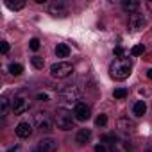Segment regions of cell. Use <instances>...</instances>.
I'll list each match as a JSON object with an SVG mask.
<instances>
[{"label": "cell", "instance_id": "6da1fadb", "mask_svg": "<svg viewBox=\"0 0 152 152\" xmlns=\"http://www.w3.org/2000/svg\"><path fill=\"white\" fill-rule=\"evenodd\" d=\"M132 70V61L129 57H116L109 64V73L115 81H125Z\"/></svg>", "mask_w": 152, "mask_h": 152}, {"label": "cell", "instance_id": "7a4b0ae2", "mask_svg": "<svg viewBox=\"0 0 152 152\" xmlns=\"http://www.w3.org/2000/svg\"><path fill=\"white\" fill-rule=\"evenodd\" d=\"M73 118H75V116H73L70 111H66V109H57L54 122H56L57 129H61V131H70V129H73Z\"/></svg>", "mask_w": 152, "mask_h": 152}, {"label": "cell", "instance_id": "3957f363", "mask_svg": "<svg viewBox=\"0 0 152 152\" xmlns=\"http://www.w3.org/2000/svg\"><path fill=\"white\" fill-rule=\"evenodd\" d=\"M72 72H73V66L70 63H64V61L56 63V64L50 66V73H52V77H56V79H66Z\"/></svg>", "mask_w": 152, "mask_h": 152}, {"label": "cell", "instance_id": "277c9868", "mask_svg": "<svg viewBox=\"0 0 152 152\" xmlns=\"http://www.w3.org/2000/svg\"><path fill=\"white\" fill-rule=\"evenodd\" d=\"M34 124H36L38 129L48 132V131H52V124H54V120H52V116H50L48 113H45V111H38V113L34 115Z\"/></svg>", "mask_w": 152, "mask_h": 152}, {"label": "cell", "instance_id": "5b68a950", "mask_svg": "<svg viewBox=\"0 0 152 152\" xmlns=\"http://www.w3.org/2000/svg\"><path fill=\"white\" fill-rule=\"evenodd\" d=\"M13 113L15 115H23L25 111H29L31 109V100L27 99V97H23V95H20V97H15V100H13Z\"/></svg>", "mask_w": 152, "mask_h": 152}, {"label": "cell", "instance_id": "8992f818", "mask_svg": "<svg viewBox=\"0 0 152 152\" xmlns=\"http://www.w3.org/2000/svg\"><path fill=\"white\" fill-rule=\"evenodd\" d=\"M73 116H75V120H79V122H86L91 116V109L84 102H79V104H75V107H73Z\"/></svg>", "mask_w": 152, "mask_h": 152}, {"label": "cell", "instance_id": "52a82bcc", "mask_svg": "<svg viewBox=\"0 0 152 152\" xmlns=\"http://www.w3.org/2000/svg\"><path fill=\"white\" fill-rule=\"evenodd\" d=\"M61 99L64 100V102H75V104H79L77 100L81 99V93H79V90L75 88V86H66L64 90H61Z\"/></svg>", "mask_w": 152, "mask_h": 152}, {"label": "cell", "instance_id": "ba28073f", "mask_svg": "<svg viewBox=\"0 0 152 152\" xmlns=\"http://www.w3.org/2000/svg\"><path fill=\"white\" fill-rule=\"evenodd\" d=\"M145 25H147V20L143 15H138V13L131 15V18H129V29L131 31H141Z\"/></svg>", "mask_w": 152, "mask_h": 152}, {"label": "cell", "instance_id": "9c48e42d", "mask_svg": "<svg viewBox=\"0 0 152 152\" xmlns=\"http://www.w3.org/2000/svg\"><path fill=\"white\" fill-rule=\"evenodd\" d=\"M48 13H50L52 16L64 18V16L68 15V7H66L63 2H54V4H50V7H48Z\"/></svg>", "mask_w": 152, "mask_h": 152}, {"label": "cell", "instance_id": "30bf717a", "mask_svg": "<svg viewBox=\"0 0 152 152\" xmlns=\"http://www.w3.org/2000/svg\"><path fill=\"white\" fill-rule=\"evenodd\" d=\"M118 129H120L122 134H132L134 129H136V125H134V122H131L129 118H120V120H118Z\"/></svg>", "mask_w": 152, "mask_h": 152}, {"label": "cell", "instance_id": "8fae6325", "mask_svg": "<svg viewBox=\"0 0 152 152\" xmlns=\"http://www.w3.org/2000/svg\"><path fill=\"white\" fill-rule=\"evenodd\" d=\"M16 134H18V138H29V136L32 134V125H31L29 122H22V124H18V127H16Z\"/></svg>", "mask_w": 152, "mask_h": 152}, {"label": "cell", "instance_id": "7c38bea8", "mask_svg": "<svg viewBox=\"0 0 152 152\" xmlns=\"http://www.w3.org/2000/svg\"><path fill=\"white\" fill-rule=\"evenodd\" d=\"M39 148L45 150V152H56L57 150V143L52 140V138H43L39 141Z\"/></svg>", "mask_w": 152, "mask_h": 152}, {"label": "cell", "instance_id": "4fadbf2b", "mask_svg": "<svg viewBox=\"0 0 152 152\" xmlns=\"http://www.w3.org/2000/svg\"><path fill=\"white\" fill-rule=\"evenodd\" d=\"M90 140H91V131L90 129H81L77 132V136H75V141H77L79 145H86Z\"/></svg>", "mask_w": 152, "mask_h": 152}, {"label": "cell", "instance_id": "5bb4252c", "mask_svg": "<svg viewBox=\"0 0 152 152\" xmlns=\"http://www.w3.org/2000/svg\"><path fill=\"white\" fill-rule=\"evenodd\" d=\"M56 56H57V57H68V56H70V47H68L66 43H59V45L56 47Z\"/></svg>", "mask_w": 152, "mask_h": 152}, {"label": "cell", "instance_id": "9a60e30c", "mask_svg": "<svg viewBox=\"0 0 152 152\" xmlns=\"http://www.w3.org/2000/svg\"><path fill=\"white\" fill-rule=\"evenodd\" d=\"M132 113H134L136 116H143V115L147 113V104H145L143 100L136 102V104H134V107H132Z\"/></svg>", "mask_w": 152, "mask_h": 152}, {"label": "cell", "instance_id": "2e32d148", "mask_svg": "<svg viewBox=\"0 0 152 152\" xmlns=\"http://www.w3.org/2000/svg\"><path fill=\"white\" fill-rule=\"evenodd\" d=\"M122 7L125 9V11H129V13H136V9L140 7V2H134V0H131V2H127V0H125V2H122Z\"/></svg>", "mask_w": 152, "mask_h": 152}, {"label": "cell", "instance_id": "e0dca14e", "mask_svg": "<svg viewBox=\"0 0 152 152\" xmlns=\"http://www.w3.org/2000/svg\"><path fill=\"white\" fill-rule=\"evenodd\" d=\"M6 6H7L9 9H13V11H18V9H22V7L25 6V2H23V0H18V2H11V0H6Z\"/></svg>", "mask_w": 152, "mask_h": 152}, {"label": "cell", "instance_id": "ac0fdd59", "mask_svg": "<svg viewBox=\"0 0 152 152\" xmlns=\"http://www.w3.org/2000/svg\"><path fill=\"white\" fill-rule=\"evenodd\" d=\"M9 72H11V75H22L23 66L18 64V63H13V64H9Z\"/></svg>", "mask_w": 152, "mask_h": 152}, {"label": "cell", "instance_id": "d6986e66", "mask_svg": "<svg viewBox=\"0 0 152 152\" xmlns=\"http://www.w3.org/2000/svg\"><path fill=\"white\" fill-rule=\"evenodd\" d=\"M31 63H32V66L38 68V70H41V68L45 66V61H43V57H39V56H34V57L31 59Z\"/></svg>", "mask_w": 152, "mask_h": 152}, {"label": "cell", "instance_id": "ffe728a7", "mask_svg": "<svg viewBox=\"0 0 152 152\" xmlns=\"http://www.w3.org/2000/svg\"><path fill=\"white\" fill-rule=\"evenodd\" d=\"M113 95H115V99H125L127 97V90L125 88H116L113 91Z\"/></svg>", "mask_w": 152, "mask_h": 152}, {"label": "cell", "instance_id": "44dd1931", "mask_svg": "<svg viewBox=\"0 0 152 152\" xmlns=\"http://www.w3.org/2000/svg\"><path fill=\"white\" fill-rule=\"evenodd\" d=\"M95 124H97L99 127H104V125L107 124V116H106V115H99L97 120H95Z\"/></svg>", "mask_w": 152, "mask_h": 152}, {"label": "cell", "instance_id": "7402d4cb", "mask_svg": "<svg viewBox=\"0 0 152 152\" xmlns=\"http://www.w3.org/2000/svg\"><path fill=\"white\" fill-rule=\"evenodd\" d=\"M29 47H31V50H34V52H36V50L41 47V45H39V39H38V38H32V39L29 41Z\"/></svg>", "mask_w": 152, "mask_h": 152}, {"label": "cell", "instance_id": "603a6c76", "mask_svg": "<svg viewBox=\"0 0 152 152\" xmlns=\"http://www.w3.org/2000/svg\"><path fill=\"white\" fill-rule=\"evenodd\" d=\"M143 50H145L143 45H136V47L131 48V54H132V56H140V54H143Z\"/></svg>", "mask_w": 152, "mask_h": 152}, {"label": "cell", "instance_id": "cb8c5ba5", "mask_svg": "<svg viewBox=\"0 0 152 152\" xmlns=\"http://www.w3.org/2000/svg\"><path fill=\"white\" fill-rule=\"evenodd\" d=\"M0 104H2V115H6V113H7V107H9L7 97H2V99H0Z\"/></svg>", "mask_w": 152, "mask_h": 152}, {"label": "cell", "instance_id": "d4e9b609", "mask_svg": "<svg viewBox=\"0 0 152 152\" xmlns=\"http://www.w3.org/2000/svg\"><path fill=\"white\" fill-rule=\"evenodd\" d=\"M95 152H107V148H106V145H104V143H100V145H97V147H95Z\"/></svg>", "mask_w": 152, "mask_h": 152}, {"label": "cell", "instance_id": "484cf974", "mask_svg": "<svg viewBox=\"0 0 152 152\" xmlns=\"http://www.w3.org/2000/svg\"><path fill=\"white\" fill-rule=\"evenodd\" d=\"M7 52H9V43L2 41V54H7Z\"/></svg>", "mask_w": 152, "mask_h": 152}, {"label": "cell", "instance_id": "4316f807", "mask_svg": "<svg viewBox=\"0 0 152 152\" xmlns=\"http://www.w3.org/2000/svg\"><path fill=\"white\" fill-rule=\"evenodd\" d=\"M115 56H116V57H122V56H124V48H122V47H116V48H115Z\"/></svg>", "mask_w": 152, "mask_h": 152}, {"label": "cell", "instance_id": "83f0119b", "mask_svg": "<svg viewBox=\"0 0 152 152\" xmlns=\"http://www.w3.org/2000/svg\"><path fill=\"white\" fill-rule=\"evenodd\" d=\"M38 100H43V102H45V100H48V95H45V93H39V95H38Z\"/></svg>", "mask_w": 152, "mask_h": 152}, {"label": "cell", "instance_id": "f1b7e54d", "mask_svg": "<svg viewBox=\"0 0 152 152\" xmlns=\"http://www.w3.org/2000/svg\"><path fill=\"white\" fill-rule=\"evenodd\" d=\"M147 7H148V11H152V2H147Z\"/></svg>", "mask_w": 152, "mask_h": 152}, {"label": "cell", "instance_id": "f546056e", "mask_svg": "<svg viewBox=\"0 0 152 152\" xmlns=\"http://www.w3.org/2000/svg\"><path fill=\"white\" fill-rule=\"evenodd\" d=\"M147 75H148V79H152V70H148V72H147Z\"/></svg>", "mask_w": 152, "mask_h": 152}, {"label": "cell", "instance_id": "4dcf8cb0", "mask_svg": "<svg viewBox=\"0 0 152 152\" xmlns=\"http://www.w3.org/2000/svg\"><path fill=\"white\" fill-rule=\"evenodd\" d=\"M7 152H16V147H15V148H9Z\"/></svg>", "mask_w": 152, "mask_h": 152}, {"label": "cell", "instance_id": "1f68e13d", "mask_svg": "<svg viewBox=\"0 0 152 152\" xmlns=\"http://www.w3.org/2000/svg\"><path fill=\"white\" fill-rule=\"evenodd\" d=\"M32 152H45V150H41V148H36V150H32Z\"/></svg>", "mask_w": 152, "mask_h": 152}, {"label": "cell", "instance_id": "d6a6232c", "mask_svg": "<svg viewBox=\"0 0 152 152\" xmlns=\"http://www.w3.org/2000/svg\"><path fill=\"white\" fill-rule=\"evenodd\" d=\"M145 152H152V148H147V150H145Z\"/></svg>", "mask_w": 152, "mask_h": 152}]
</instances>
